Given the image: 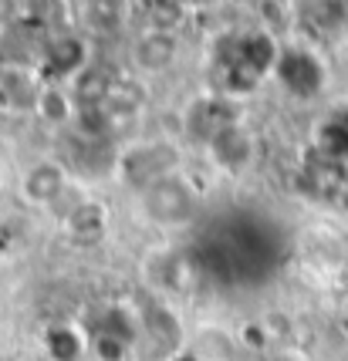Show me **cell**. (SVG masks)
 Masks as SVG:
<instances>
[{
	"label": "cell",
	"mask_w": 348,
	"mask_h": 361,
	"mask_svg": "<svg viewBox=\"0 0 348 361\" xmlns=\"http://www.w3.org/2000/svg\"><path fill=\"white\" fill-rule=\"evenodd\" d=\"M68 236L71 240H78V243H95L98 236L109 230V209L95 200H88V203H78L71 213H68Z\"/></svg>",
	"instance_id": "ba28073f"
},
{
	"label": "cell",
	"mask_w": 348,
	"mask_h": 361,
	"mask_svg": "<svg viewBox=\"0 0 348 361\" xmlns=\"http://www.w3.org/2000/svg\"><path fill=\"white\" fill-rule=\"evenodd\" d=\"M64 189H68V169L58 159H37L20 176V192H24L28 203L51 206Z\"/></svg>",
	"instance_id": "5b68a950"
},
{
	"label": "cell",
	"mask_w": 348,
	"mask_h": 361,
	"mask_svg": "<svg viewBox=\"0 0 348 361\" xmlns=\"http://www.w3.org/2000/svg\"><path fill=\"white\" fill-rule=\"evenodd\" d=\"M270 361H308L304 355H298V351H281V355H274Z\"/></svg>",
	"instance_id": "9c48e42d"
},
{
	"label": "cell",
	"mask_w": 348,
	"mask_h": 361,
	"mask_svg": "<svg viewBox=\"0 0 348 361\" xmlns=\"http://www.w3.org/2000/svg\"><path fill=\"white\" fill-rule=\"evenodd\" d=\"M136 0H78V20L88 34L112 37L132 20Z\"/></svg>",
	"instance_id": "8992f818"
},
{
	"label": "cell",
	"mask_w": 348,
	"mask_h": 361,
	"mask_svg": "<svg viewBox=\"0 0 348 361\" xmlns=\"http://www.w3.org/2000/svg\"><path fill=\"white\" fill-rule=\"evenodd\" d=\"M179 166H183V152H179L176 142L145 139V142H139V145L119 152V169H115V173L122 176L126 183H132V186L145 189L149 183H156L162 176L179 173Z\"/></svg>",
	"instance_id": "7a4b0ae2"
},
{
	"label": "cell",
	"mask_w": 348,
	"mask_h": 361,
	"mask_svg": "<svg viewBox=\"0 0 348 361\" xmlns=\"http://www.w3.org/2000/svg\"><path fill=\"white\" fill-rule=\"evenodd\" d=\"M145 216L159 226H186L200 213V192L183 173L162 176L156 183L139 189Z\"/></svg>",
	"instance_id": "6da1fadb"
},
{
	"label": "cell",
	"mask_w": 348,
	"mask_h": 361,
	"mask_svg": "<svg viewBox=\"0 0 348 361\" xmlns=\"http://www.w3.org/2000/svg\"><path fill=\"white\" fill-rule=\"evenodd\" d=\"M34 115H37L44 126L61 128V126H68V122H75V118H78V102H75L71 88H61L58 81H51V85H41V94H37Z\"/></svg>",
	"instance_id": "52a82bcc"
},
{
	"label": "cell",
	"mask_w": 348,
	"mask_h": 361,
	"mask_svg": "<svg viewBox=\"0 0 348 361\" xmlns=\"http://www.w3.org/2000/svg\"><path fill=\"white\" fill-rule=\"evenodd\" d=\"M0 179H4V162H0Z\"/></svg>",
	"instance_id": "30bf717a"
},
{
	"label": "cell",
	"mask_w": 348,
	"mask_h": 361,
	"mask_svg": "<svg viewBox=\"0 0 348 361\" xmlns=\"http://www.w3.org/2000/svg\"><path fill=\"white\" fill-rule=\"evenodd\" d=\"M206 152H210L217 169L240 176L253 162V132L237 118V122L223 126L213 139L206 142Z\"/></svg>",
	"instance_id": "277c9868"
},
{
	"label": "cell",
	"mask_w": 348,
	"mask_h": 361,
	"mask_svg": "<svg viewBox=\"0 0 348 361\" xmlns=\"http://www.w3.org/2000/svg\"><path fill=\"white\" fill-rule=\"evenodd\" d=\"M132 68L139 75H166L179 58V37L169 27H145L136 41H132Z\"/></svg>",
	"instance_id": "3957f363"
}]
</instances>
